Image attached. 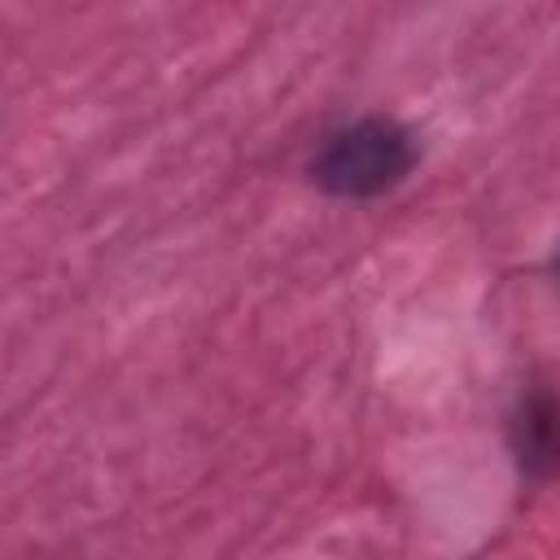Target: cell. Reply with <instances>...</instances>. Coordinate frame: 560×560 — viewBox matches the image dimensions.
I'll return each instance as SVG.
<instances>
[{"label": "cell", "mask_w": 560, "mask_h": 560, "mask_svg": "<svg viewBox=\"0 0 560 560\" xmlns=\"http://www.w3.org/2000/svg\"><path fill=\"white\" fill-rule=\"evenodd\" d=\"M411 162L416 144L407 127H398L394 118H359L319 144L311 175L337 197H376L394 188L411 171Z\"/></svg>", "instance_id": "obj_1"}, {"label": "cell", "mask_w": 560, "mask_h": 560, "mask_svg": "<svg viewBox=\"0 0 560 560\" xmlns=\"http://www.w3.org/2000/svg\"><path fill=\"white\" fill-rule=\"evenodd\" d=\"M512 446L529 477L560 472V402L551 394H529L512 420Z\"/></svg>", "instance_id": "obj_2"}]
</instances>
